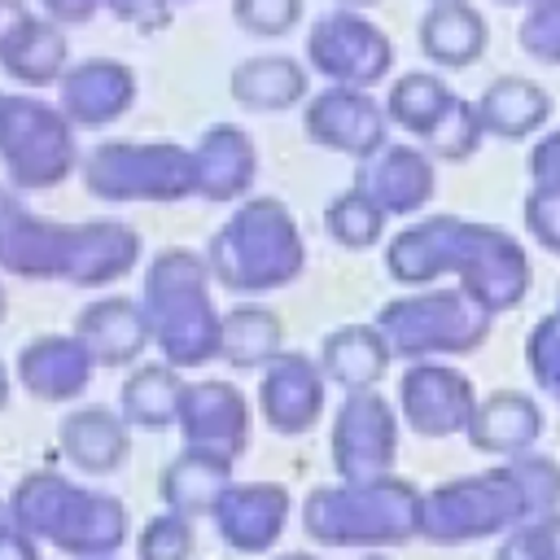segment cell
Instances as JSON below:
<instances>
[{
  "instance_id": "1",
  "label": "cell",
  "mask_w": 560,
  "mask_h": 560,
  "mask_svg": "<svg viewBox=\"0 0 560 560\" xmlns=\"http://www.w3.org/2000/svg\"><path fill=\"white\" fill-rule=\"evenodd\" d=\"M499 560H560V521L525 525V534H516V542L503 547Z\"/></svg>"
}]
</instances>
